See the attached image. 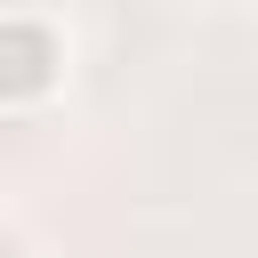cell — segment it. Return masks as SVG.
<instances>
[{"label":"cell","instance_id":"cell-1","mask_svg":"<svg viewBox=\"0 0 258 258\" xmlns=\"http://www.w3.org/2000/svg\"><path fill=\"white\" fill-rule=\"evenodd\" d=\"M64 89H73V32H64V16L16 0L0 16V113L8 121H40Z\"/></svg>","mask_w":258,"mask_h":258},{"label":"cell","instance_id":"cell-2","mask_svg":"<svg viewBox=\"0 0 258 258\" xmlns=\"http://www.w3.org/2000/svg\"><path fill=\"white\" fill-rule=\"evenodd\" d=\"M0 258H32V242H24V226H8V234H0Z\"/></svg>","mask_w":258,"mask_h":258}]
</instances>
